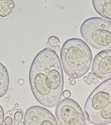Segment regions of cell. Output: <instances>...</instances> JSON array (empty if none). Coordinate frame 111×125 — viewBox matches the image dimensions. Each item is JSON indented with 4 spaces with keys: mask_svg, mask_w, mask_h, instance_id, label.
<instances>
[{
    "mask_svg": "<svg viewBox=\"0 0 111 125\" xmlns=\"http://www.w3.org/2000/svg\"><path fill=\"white\" fill-rule=\"evenodd\" d=\"M24 125H58V123L48 109L40 106H33L24 114Z\"/></svg>",
    "mask_w": 111,
    "mask_h": 125,
    "instance_id": "obj_6",
    "label": "cell"
},
{
    "mask_svg": "<svg viewBox=\"0 0 111 125\" xmlns=\"http://www.w3.org/2000/svg\"><path fill=\"white\" fill-rule=\"evenodd\" d=\"M83 79H84L85 82L87 83L88 84H92V81L91 80L88 76H85Z\"/></svg>",
    "mask_w": 111,
    "mask_h": 125,
    "instance_id": "obj_16",
    "label": "cell"
},
{
    "mask_svg": "<svg viewBox=\"0 0 111 125\" xmlns=\"http://www.w3.org/2000/svg\"><path fill=\"white\" fill-rule=\"evenodd\" d=\"M53 50L56 52V53H58L61 49V47H60V45H57V46H55V47H53Z\"/></svg>",
    "mask_w": 111,
    "mask_h": 125,
    "instance_id": "obj_17",
    "label": "cell"
},
{
    "mask_svg": "<svg viewBox=\"0 0 111 125\" xmlns=\"http://www.w3.org/2000/svg\"><path fill=\"white\" fill-rule=\"evenodd\" d=\"M92 5L99 15L111 20V0H93Z\"/></svg>",
    "mask_w": 111,
    "mask_h": 125,
    "instance_id": "obj_8",
    "label": "cell"
},
{
    "mask_svg": "<svg viewBox=\"0 0 111 125\" xmlns=\"http://www.w3.org/2000/svg\"><path fill=\"white\" fill-rule=\"evenodd\" d=\"M4 112L2 106L0 105V125H4Z\"/></svg>",
    "mask_w": 111,
    "mask_h": 125,
    "instance_id": "obj_14",
    "label": "cell"
},
{
    "mask_svg": "<svg viewBox=\"0 0 111 125\" xmlns=\"http://www.w3.org/2000/svg\"><path fill=\"white\" fill-rule=\"evenodd\" d=\"M15 5L12 0H0V18L10 17L14 12Z\"/></svg>",
    "mask_w": 111,
    "mask_h": 125,
    "instance_id": "obj_10",
    "label": "cell"
},
{
    "mask_svg": "<svg viewBox=\"0 0 111 125\" xmlns=\"http://www.w3.org/2000/svg\"><path fill=\"white\" fill-rule=\"evenodd\" d=\"M84 41L96 49L111 48V22L99 17L85 20L80 28Z\"/></svg>",
    "mask_w": 111,
    "mask_h": 125,
    "instance_id": "obj_4",
    "label": "cell"
},
{
    "mask_svg": "<svg viewBox=\"0 0 111 125\" xmlns=\"http://www.w3.org/2000/svg\"><path fill=\"white\" fill-rule=\"evenodd\" d=\"M60 42H60V40H59L58 37L52 36L49 38L47 45H49L50 47H55V46L60 45Z\"/></svg>",
    "mask_w": 111,
    "mask_h": 125,
    "instance_id": "obj_12",
    "label": "cell"
},
{
    "mask_svg": "<svg viewBox=\"0 0 111 125\" xmlns=\"http://www.w3.org/2000/svg\"><path fill=\"white\" fill-rule=\"evenodd\" d=\"M29 83L34 97L42 106L53 108L61 101L62 67L53 49L46 47L36 55L30 67Z\"/></svg>",
    "mask_w": 111,
    "mask_h": 125,
    "instance_id": "obj_1",
    "label": "cell"
},
{
    "mask_svg": "<svg viewBox=\"0 0 111 125\" xmlns=\"http://www.w3.org/2000/svg\"><path fill=\"white\" fill-rule=\"evenodd\" d=\"M92 73L99 79L111 78V49L102 50L95 56Z\"/></svg>",
    "mask_w": 111,
    "mask_h": 125,
    "instance_id": "obj_7",
    "label": "cell"
},
{
    "mask_svg": "<svg viewBox=\"0 0 111 125\" xmlns=\"http://www.w3.org/2000/svg\"><path fill=\"white\" fill-rule=\"evenodd\" d=\"M86 120L94 125L111 123V78L103 81L90 94L84 106Z\"/></svg>",
    "mask_w": 111,
    "mask_h": 125,
    "instance_id": "obj_3",
    "label": "cell"
},
{
    "mask_svg": "<svg viewBox=\"0 0 111 125\" xmlns=\"http://www.w3.org/2000/svg\"><path fill=\"white\" fill-rule=\"evenodd\" d=\"M9 74L7 68L0 62V98L6 94L9 88Z\"/></svg>",
    "mask_w": 111,
    "mask_h": 125,
    "instance_id": "obj_9",
    "label": "cell"
},
{
    "mask_svg": "<svg viewBox=\"0 0 111 125\" xmlns=\"http://www.w3.org/2000/svg\"><path fill=\"white\" fill-rule=\"evenodd\" d=\"M14 117H15V120L17 121L18 122H21L22 120V119H23V117H24V114H23V112H22V110H20V109L16 110Z\"/></svg>",
    "mask_w": 111,
    "mask_h": 125,
    "instance_id": "obj_13",
    "label": "cell"
},
{
    "mask_svg": "<svg viewBox=\"0 0 111 125\" xmlns=\"http://www.w3.org/2000/svg\"><path fill=\"white\" fill-rule=\"evenodd\" d=\"M55 113L60 125H87L82 108L72 99L61 100L56 106Z\"/></svg>",
    "mask_w": 111,
    "mask_h": 125,
    "instance_id": "obj_5",
    "label": "cell"
},
{
    "mask_svg": "<svg viewBox=\"0 0 111 125\" xmlns=\"http://www.w3.org/2000/svg\"><path fill=\"white\" fill-rule=\"evenodd\" d=\"M62 95H63L64 97H65V98H69V97H70V96H71V93H70V91H69L68 90H66L63 91Z\"/></svg>",
    "mask_w": 111,
    "mask_h": 125,
    "instance_id": "obj_15",
    "label": "cell"
},
{
    "mask_svg": "<svg viewBox=\"0 0 111 125\" xmlns=\"http://www.w3.org/2000/svg\"><path fill=\"white\" fill-rule=\"evenodd\" d=\"M61 62L67 76L79 79L90 69L92 53L84 40L70 38L66 40L61 47Z\"/></svg>",
    "mask_w": 111,
    "mask_h": 125,
    "instance_id": "obj_2",
    "label": "cell"
},
{
    "mask_svg": "<svg viewBox=\"0 0 111 125\" xmlns=\"http://www.w3.org/2000/svg\"><path fill=\"white\" fill-rule=\"evenodd\" d=\"M15 111H8L4 115V125H18L19 122L15 119Z\"/></svg>",
    "mask_w": 111,
    "mask_h": 125,
    "instance_id": "obj_11",
    "label": "cell"
},
{
    "mask_svg": "<svg viewBox=\"0 0 111 125\" xmlns=\"http://www.w3.org/2000/svg\"><path fill=\"white\" fill-rule=\"evenodd\" d=\"M70 83L71 84V85H74L76 83V81H75V79H73V78H70Z\"/></svg>",
    "mask_w": 111,
    "mask_h": 125,
    "instance_id": "obj_18",
    "label": "cell"
}]
</instances>
